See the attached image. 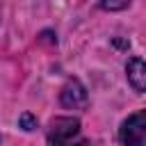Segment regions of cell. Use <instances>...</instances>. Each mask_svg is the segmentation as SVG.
<instances>
[{
    "instance_id": "cell-6",
    "label": "cell",
    "mask_w": 146,
    "mask_h": 146,
    "mask_svg": "<svg viewBox=\"0 0 146 146\" xmlns=\"http://www.w3.org/2000/svg\"><path fill=\"white\" fill-rule=\"evenodd\" d=\"M18 125H21L23 130H27V132H30V130H34V128H36V119H34L30 112H23V114L18 116Z\"/></svg>"
},
{
    "instance_id": "cell-2",
    "label": "cell",
    "mask_w": 146,
    "mask_h": 146,
    "mask_svg": "<svg viewBox=\"0 0 146 146\" xmlns=\"http://www.w3.org/2000/svg\"><path fill=\"white\" fill-rule=\"evenodd\" d=\"M119 141L123 146H146V110L132 112L119 128Z\"/></svg>"
},
{
    "instance_id": "cell-1",
    "label": "cell",
    "mask_w": 146,
    "mask_h": 146,
    "mask_svg": "<svg viewBox=\"0 0 146 146\" xmlns=\"http://www.w3.org/2000/svg\"><path fill=\"white\" fill-rule=\"evenodd\" d=\"M80 135V119L75 116H57L50 121L48 128V144L50 146H71Z\"/></svg>"
},
{
    "instance_id": "cell-5",
    "label": "cell",
    "mask_w": 146,
    "mask_h": 146,
    "mask_svg": "<svg viewBox=\"0 0 146 146\" xmlns=\"http://www.w3.org/2000/svg\"><path fill=\"white\" fill-rule=\"evenodd\" d=\"M125 7H130V0H100V9H107V11H119Z\"/></svg>"
},
{
    "instance_id": "cell-3",
    "label": "cell",
    "mask_w": 146,
    "mask_h": 146,
    "mask_svg": "<svg viewBox=\"0 0 146 146\" xmlns=\"http://www.w3.org/2000/svg\"><path fill=\"white\" fill-rule=\"evenodd\" d=\"M59 103L66 110H87L89 105V94L87 87L78 80V78H68L66 84L59 91Z\"/></svg>"
},
{
    "instance_id": "cell-4",
    "label": "cell",
    "mask_w": 146,
    "mask_h": 146,
    "mask_svg": "<svg viewBox=\"0 0 146 146\" xmlns=\"http://www.w3.org/2000/svg\"><path fill=\"white\" fill-rule=\"evenodd\" d=\"M125 78H128V84L137 94H144L146 91V59L130 57L125 64Z\"/></svg>"
}]
</instances>
